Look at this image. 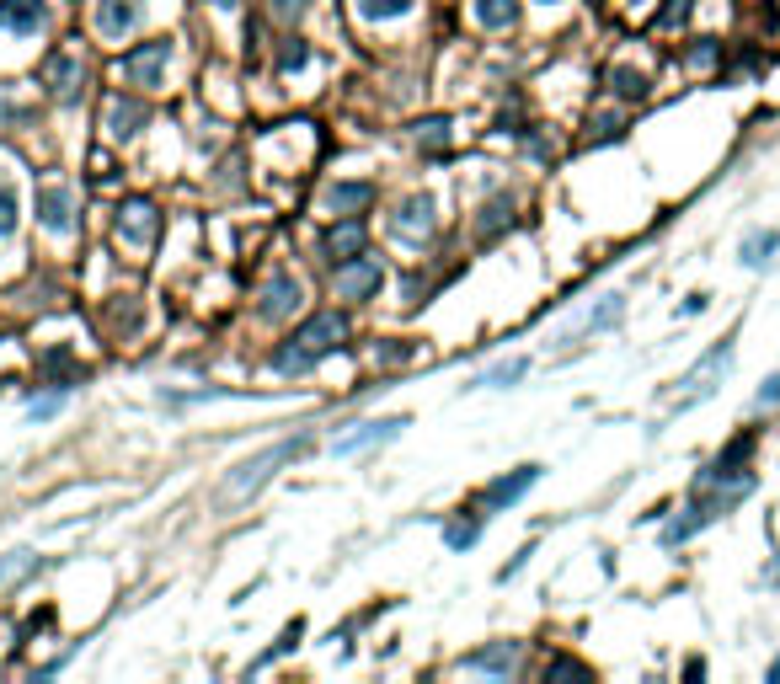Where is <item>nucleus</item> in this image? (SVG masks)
<instances>
[{
	"label": "nucleus",
	"instance_id": "1",
	"mask_svg": "<svg viewBox=\"0 0 780 684\" xmlns=\"http://www.w3.org/2000/svg\"><path fill=\"white\" fill-rule=\"evenodd\" d=\"M305 449H310V439H284V444H273L268 455H257V460H241L236 471L225 476V497H230V503H236V497H252V492L262 487V481H268V476L278 471V465L300 460Z\"/></svg>",
	"mask_w": 780,
	"mask_h": 684
},
{
	"label": "nucleus",
	"instance_id": "2",
	"mask_svg": "<svg viewBox=\"0 0 780 684\" xmlns=\"http://www.w3.org/2000/svg\"><path fill=\"white\" fill-rule=\"evenodd\" d=\"M43 86H49V97L54 102H75L81 97V86H86V65H81V54H49L43 59Z\"/></svg>",
	"mask_w": 780,
	"mask_h": 684
},
{
	"label": "nucleus",
	"instance_id": "3",
	"mask_svg": "<svg viewBox=\"0 0 780 684\" xmlns=\"http://www.w3.org/2000/svg\"><path fill=\"white\" fill-rule=\"evenodd\" d=\"M294 342H300L310 359H321V353H332V348L348 342V321H342L337 310H321V316H310L300 332H294Z\"/></svg>",
	"mask_w": 780,
	"mask_h": 684
},
{
	"label": "nucleus",
	"instance_id": "4",
	"mask_svg": "<svg viewBox=\"0 0 780 684\" xmlns=\"http://www.w3.org/2000/svg\"><path fill=\"white\" fill-rule=\"evenodd\" d=\"M166 59H171V43L155 38V43H139L134 54H123V75H129L134 86H161L166 75Z\"/></svg>",
	"mask_w": 780,
	"mask_h": 684
},
{
	"label": "nucleus",
	"instance_id": "5",
	"mask_svg": "<svg viewBox=\"0 0 780 684\" xmlns=\"http://www.w3.org/2000/svg\"><path fill=\"white\" fill-rule=\"evenodd\" d=\"M380 262L374 257H353V262H337V294L342 300H369L374 289H380Z\"/></svg>",
	"mask_w": 780,
	"mask_h": 684
},
{
	"label": "nucleus",
	"instance_id": "6",
	"mask_svg": "<svg viewBox=\"0 0 780 684\" xmlns=\"http://www.w3.org/2000/svg\"><path fill=\"white\" fill-rule=\"evenodd\" d=\"M727 353H732V337H722V342H716V348L706 353V359H700V364L690 369V380H684V385H690V396H684L679 407H690L695 396H711V391H716L711 380H716V375H722V369H727Z\"/></svg>",
	"mask_w": 780,
	"mask_h": 684
},
{
	"label": "nucleus",
	"instance_id": "7",
	"mask_svg": "<svg viewBox=\"0 0 780 684\" xmlns=\"http://www.w3.org/2000/svg\"><path fill=\"white\" fill-rule=\"evenodd\" d=\"M401 428H407V417H374V423H358L348 439H337V455H358V449H369V444H385V439H396Z\"/></svg>",
	"mask_w": 780,
	"mask_h": 684
},
{
	"label": "nucleus",
	"instance_id": "8",
	"mask_svg": "<svg viewBox=\"0 0 780 684\" xmlns=\"http://www.w3.org/2000/svg\"><path fill=\"white\" fill-rule=\"evenodd\" d=\"M535 481H540V465H519L513 476H497L492 487L481 492V503H487V508H508V503H519V497L535 487Z\"/></svg>",
	"mask_w": 780,
	"mask_h": 684
},
{
	"label": "nucleus",
	"instance_id": "9",
	"mask_svg": "<svg viewBox=\"0 0 780 684\" xmlns=\"http://www.w3.org/2000/svg\"><path fill=\"white\" fill-rule=\"evenodd\" d=\"M321 204L332 214H364L374 204V182H332V188L321 193Z\"/></svg>",
	"mask_w": 780,
	"mask_h": 684
},
{
	"label": "nucleus",
	"instance_id": "10",
	"mask_svg": "<svg viewBox=\"0 0 780 684\" xmlns=\"http://www.w3.org/2000/svg\"><path fill=\"white\" fill-rule=\"evenodd\" d=\"M43 22H49L43 0H0V27H11V33H38Z\"/></svg>",
	"mask_w": 780,
	"mask_h": 684
},
{
	"label": "nucleus",
	"instance_id": "11",
	"mask_svg": "<svg viewBox=\"0 0 780 684\" xmlns=\"http://www.w3.org/2000/svg\"><path fill=\"white\" fill-rule=\"evenodd\" d=\"M326 252H332V262H353V257H364V225H358L353 214H342V225L326 230Z\"/></svg>",
	"mask_w": 780,
	"mask_h": 684
},
{
	"label": "nucleus",
	"instance_id": "12",
	"mask_svg": "<svg viewBox=\"0 0 780 684\" xmlns=\"http://www.w3.org/2000/svg\"><path fill=\"white\" fill-rule=\"evenodd\" d=\"M129 27H139V6H134V0H97V33L102 38H123Z\"/></svg>",
	"mask_w": 780,
	"mask_h": 684
},
{
	"label": "nucleus",
	"instance_id": "13",
	"mask_svg": "<svg viewBox=\"0 0 780 684\" xmlns=\"http://www.w3.org/2000/svg\"><path fill=\"white\" fill-rule=\"evenodd\" d=\"M294 305H300V284H294L289 273H278V278H268V284H262V316H268V321L289 316Z\"/></svg>",
	"mask_w": 780,
	"mask_h": 684
},
{
	"label": "nucleus",
	"instance_id": "14",
	"mask_svg": "<svg viewBox=\"0 0 780 684\" xmlns=\"http://www.w3.org/2000/svg\"><path fill=\"white\" fill-rule=\"evenodd\" d=\"M38 220L49 230H70V188H59V182L38 188Z\"/></svg>",
	"mask_w": 780,
	"mask_h": 684
},
{
	"label": "nucleus",
	"instance_id": "15",
	"mask_svg": "<svg viewBox=\"0 0 780 684\" xmlns=\"http://www.w3.org/2000/svg\"><path fill=\"white\" fill-rule=\"evenodd\" d=\"M118 236H129V241H150L155 236V209L145 204V198H134V204L118 209Z\"/></svg>",
	"mask_w": 780,
	"mask_h": 684
},
{
	"label": "nucleus",
	"instance_id": "16",
	"mask_svg": "<svg viewBox=\"0 0 780 684\" xmlns=\"http://www.w3.org/2000/svg\"><path fill=\"white\" fill-rule=\"evenodd\" d=\"M465 668H481V674H513V668H519V642H497L487 652H471Z\"/></svg>",
	"mask_w": 780,
	"mask_h": 684
},
{
	"label": "nucleus",
	"instance_id": "17",
	"mask_svg": "<svg viewBox=\"0 0 780 684\" xmlns=\"http://www.w3.org/2000/svg\"><path fill=\"white\" fill-rule=\"evenodd\" d=\"M620 310H626V300H620V294H610V300H604L594 316H583L561 342H577V337H588V332H604V326H615V321H620Z\"/></svg>",
	"mask_w": 780,
	"mask_h": 684
},
{
	"label": "nucleus",
	"instance_id": "18",
	"mask_svg": "<svg viewBox=\"0 0 780 684\" xmlns=\"http://www.w3.org/2000/svg\"><path fill=\"white\" fill-rule=\"evenodd\" d=\"M139 123H145V102H134V97H113V102H107V129H113V134H134Z\"/></svg>",
	"mask_w": 780,
	"mask_h": 684
},
{
	"label": "nucleus",
	"instance_id": "19",
	"mask_svg": "<svg viewBox=\"0 0 780 684\" xmlns=\"http://www.w3.org/2000/svg\"><path fill=\"white\" fill-rule=\"evenodd\" d=\"M476 22L492 27V33H503V27L519 22V0H476Z\"/></svg>",
	"mask_w": 780,
	"mask_h": 684
},
{
	"label": "nucleus",
	"instance_id": "20",
	"mask_svg": "<svg viewBox=\"0 0 780 684\" xmlns=\"http://www.w3.org/2000/svg\"><path fill=\"white\" fill-rule=\"evenodd\" d=\"M401 236H417V230H433V198H407L401 204V220H396Z\"/></svg>",
	"mask_w": 780,
	"mask_h": 684
},
{
	"label": "nucleus",
	"instance_id": "21",
	"mask_svg": "<svg viewBox=\"0 0 780 684\" xmlns=\"http://www.w3.org/2000/svg\"><path fill=\"white\" fill-rule=\"evenodd\" d=\"M775 252H780V230H759V236L743 241V262H748V268H764Z\"/></svg>",
	"mask_w": 780,
	"mask_h": 684
},
{
	"label": "nucleus",
	"instance_id": "22",
	"mask_svg": "<svg viewBox=\"0 0 780 684\" xmlns=\"http://www.w3.org/2000/svg\"><path fill=\"white\" fill-rule=\"evenodd\" d=\"M610 86H615L626 102H642V97H647V75L631 70V65H615V70H610Z\"/></svg>",
	"mask_w": 780,
	"mask_h": 684
},
{
	"label": "nucleus",
	"instance_id": "23",
	"mask_svg": "<svg viewBox=\"0 0 780 684\" xmlns=\"http://www.w3.org/2000/svg\"><path fill=\"white\" fill-rule=\"evenodd\" d=\"M310 364H316V359H310V353H305V348H300V342H294V337H289L284 348L273 353V369H284V375H305Z\"/></svg>",
	"mask_w": 780,
	"mask_h": 684
},
{
	"label": "nucleus",
	"instance_id": "24",
	"mask_svg": "<svg viewBox=\"0 0 780 684\" xmlns=\"http://www.w3.org/2000/svg\"><path fill=\"white\" fill-rule=\"evenodd\" d=\"M503 225H513V204H508V198H492V204L481 209V225H476V230H481V236L492 241V236H497V230H503Z\"/></svg>",
	"mask_w": 780,
	"mask_h": 684
},
{
	"label": "nucleus",
	"instance_id": "25",
	"mask_svg": "<svg viewBox=\"0 0 780 684\" xmlns=\"http://www.w3.org/2000/svg\"><path fill=\"white\" fill-rule=\"evenodd\" d=\"M412 0H358V17L369 22H390V17H407Z\"/></svg>",
	"mask_w": 780,
	"mask_h": 684
},
{
	"label": "nucleus",
	"instance_id": "26",
	"mask_svg": "<svg viewBox=\"0 0 780 684\" xmlns=\"http://www.w3.org/2000/svg\"><path fill=\"white\" fill-rule=\"evenodd\" d=\"M524 369H529V359H503L487 375H476V385H513V380H524Z\"/></svg>",
	"mask_w": 780,
	"mask_h": 684
},
{
	"label": "nucleus",
	"instance_id": "27",
	"mask_svg": "<svg viewBox=\"0 0 780 684\" xmlns=\"http://www.w3.org/2000/svg\"><path fill=\"white\" fill-rule=\"evenodd\" d=\"M476 535H481V519H455L444 530V546L449 551H465V546H476Z\"/></svg>",
	"mask_w": 780,
	"mask_h": 684
},
{
	"label": "nucleus",
	"instance_id": "28",
	"mask_svg": "<svg viewBox=\"0 0 780 684\" xmlns=\"http://www.w3.org/2000/svg\"><path fill=\"white\" fill-rule=\"evenodd\" d=\"M278 65H284V70H305L310 65V49H305L300 38H289L284 49H278Z\"/></svg>",
	"mask_w": 780,
	"mask_h": 684
},
{
	"label": "nucleus",
	"instance_id": "29",
	"mask_svg": "<svg viewBox=\"0 0 780 684\" xmlns=\"http://www.w3.org/2000/svg\"><path fill=\"white\" fill-rule=\"evenodd\" d=\"M417 139H423L428 150L444 145V139H449V118H423V123H417Z\"/></svg>",
	"mask_w": 780,
	"mask_h": 684
},
{
	"label": "nucleus",
	"instance_id": "30",
	"mask_svg": "<svg viewBox=\"0 0 780 684\" xmlns=\"http://www.w3.org/2000/svg\"><path fill=\"white\" fill-rule=\"evenodd\" d=\"M11 230H17V193L0 182V236H11Z\"/></svg>",
	"mask_w": 780,
	"mask_h": 684
},
{
	"label": "nucleus",
	"instance_id": "31",
	"mask_svg": "<svg viewBox=\"0 0 780 684\" xmlns=\"http://www.w3.org/2000/svg\"><path fill=\"white\" fill-rule=\"evenodd\" d=\"M545 679H588V668L572 663V658H556L551 668H545Z\"/></svg>",
	"mask_w": 780,
	"mask_h": 684
},
{
	"label": "nucleus",
	"instance_id": "32",
	"mask_svg": "<svg viewBox=\"0 0 780 684\" xmlns=\"http://www.w3.org/2000/svg\"><path fill=\"white\" fill-rule=\"evenodd\" d=\"M59 407H65V385H59V391H54V396H43V401H33V417H38V423H43V417H54Z\"/></svg>",
	"mask_w": 780,
	"mask_h": 684
},
{
	"label": "nucleus",
	"instance_id": "33",
	"mask_svg": "<svg viewBox=\"0 0 780 684\" xmlns=\"http://www.w3.org/2000/svg\"><path fill=\"white\" fill-rule=\"evenodd\" d=\"M300 11H305V0H273V17L278 22H294Z\"/></svg>",
	"mask_w": 780,
	"mask_h": 684
},
{
	"label": "nucleus",
	"instance_id": "34",
	"mask_svg": "<svg viewBox=\"0 0 780 684\" xmlns=\"http://www.w3.org/2000/svg\"><path fill=\"white\" fill-rule=\"evenodd\" d=\"M759 407H780V375H770L759 385Z\"/></svg>",
	"mask_w": 780,
	"mask_h": 684
},
{
	"label": "nucleus",
	"instance_id": "35",
	"mask_svg": "<svg viewBox=\"0 0 780 684\" xmlns=\"http://www.w3.org/2000/svg\"><path fill=\"white\" fill-rule=\"evenodd\" d=\"M684 17H690V0H674V6H668L658 22H663V27H674V22H684Z\"/></svg>",
	"mask_w": 780,
	"mask_h": 684
},
{
	"label": "nucleus",
	"instance_id": "36",
	"mask_svg": "<svg viewBox=\"0 0 780 684\" xmlns=\"http://www.w3.org/2000/svg\"><path fill=\"white\" fill-rule=\"evenodd\" d=\"M615 134H620V118H610V113L594 118V139H615Z\"/></svg>",
	"mask_w": 780,
	"mask_h": 684
},
{
	"label": "nucleus",
	"instance_id": "37",
	"mask_svg": "<svg viewBox=\"0 0 780 684\" xmlns=\"http://www.w3.org/2000/svg\"><path fill=\"white\" fill-rule=\"evenodd\" d=\"M407 342H390V348H380V353H374V359H385V364H401V359H407Z\"/></svg>",
	"mask_w": 780,
	"mask_h": 684
},
{
	"label": "nucleus",
	"instance_id": "38",
	"mask_svg": "<svg viewBox=\"0 0 780 684\" xmlns=\"http://www.w3.org/2000/svg\"><path fill=\"white\" fill-rule=\"evenodd\" d=\"M214 6H220V11H236V6H241V0H214Z\"/></svg>",
	"mask_w": 780,
	"mask_h": 684
},
{
	"label": "nucleus",
	"instance_id": "39",
	"mask_svg": "<svg viewBox=\"0 0 780 684\" xmlns=\"http://www.w3.org/2000/svg\"><path fill=\"white\" fill-rule=\"evenodd\" d=\"M770 684H780V658L770 663Z\"/></svg>",
	"mask_w": 780,
	"mask_h": 684
},
{
	"label": "nucleus",
	"instance_id": "40",
	"mask_svg": "<svg viewBox=\"0 0 780 684\" xmlns=\"http://www.w3.org/2000/svg\"><path fill=\"white\" fill-rule=\"evenodd\" d=\"M770 578H775V583H780V562H775V572H770Z\"/></svg>",
	"mask_w": 780,
	"mask_h": 684
},
{
	"label": "nucleus",
	"instance_id": "41",
	"mask_svg": "<svg viewBox=\"0 0 780 684\" xmlns=\"http://www.w3.org/2000/svg\"><path fill=\"white\" fill-rule=\"evenodd\" d=\"M540 6H556V0H540Z\"/></svg>",
	"mask_w": 780,
	"mask_h": 684
}]
</instances>
